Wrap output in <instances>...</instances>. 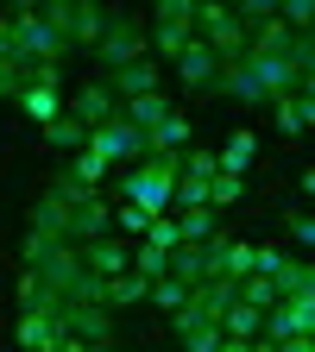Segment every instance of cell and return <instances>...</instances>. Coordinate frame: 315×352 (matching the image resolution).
Here are the masks:
<instances>
[{"label":"cell","mask_w":315,"mask_h":352,"mask_svg":"<svg viewBox=\"0 0 315 352\" xmlns=\"http://www.w3.org/2000/svg\"><path fill=\"white\" fill-rule=\"evenodd\" d=\"M176 183H183V151L176 157H145L120 176V201L145 208V214H176Z\"/></svg>","instance_id":"obj_1"},{"label":"cell","mask_w":315,"mask_h":352,"mask_svg":"<svg viewBox=\"0 0 315 352\" xmlns=\"http://www.w3.org/2000/svg\"><path fill=\"white\" fill-rule=\"evenodd\" d=\"M13 32H19V63H63L70 57V44L57 38V25L44 19V0H19L13 7Z\"/></svg>","instance_id":"obj_2"},{"label":"cell","mask_w":315,"mask_h":352,"mask_svg":"<svg viewBox=\"0 0 315 352\" xmlns=\"http://www.w3.org/2000/svg\"><path fill=\"white\" fill-rule=\"evenodd\" d=\"M44 19L57 25L63 44H101V32H108L114 13H101L95 0H44Z\"/></svg>","instance_id":"obj_3"},{"label":"cell","mask_w":315,"mask_h":352,"mask_svg":"<svg viewBox=\"0 0 315 352\" xmlns=\"http://www.w3.org/2000/svg\"><path fill=\"white\" fill-rule=\"evenodd\" d=\"M88 151H95L108 170H114V164H126V170H132V164H145V132L132 126L126 113H114L108 126H95V132H88Z\"/></svg>","instance_id":"obj_4"},{"label":"cell","mask_w":315,"mask_h":352,"mask_svg":"<svg viewBox=\"0 0 315 352\" xmlns=\"http://www.w3.org/2000/svg\"><path fill=\"white\" fill-rule=\"evenodd\" d=\"M190 38H196V0H158V32H152L158 63H176L190 51Z\"/></svg>","instance_id":"obj_5"},{"label":"cell","mask_w":315,"mask_h":352,"mask_svg":"<svg viewBox=\"0 0 315 352\" xmlns=\"http://www.w3.org/2000/svg\"><path fill=\"white\" fill-rule=\"evenodd\" d=\"M95 51H101L108 76H120L126 63H139V57H145V32H139V19H132V13H114V19H108V32H101V44H95Z\"/></svg>","instance_id":"obj_6"},{"label":"cell","mask_w":315,"mask_h":352,"mask_svg":"<svg viewBox=\"0 0 315 352\" xmlns=\"http://www.w3.org/2000/svg\"><path fill=\"white\" fill-rule=\"evenodd\" d=\"M32 271L44 277V289H57L63 302L76 296V283L88 277V264H82V252L76 245H51V252H44V264H32Z\"/></svg>","instance_id":"obj_7"},{"label":"cell","mask_w":315,"mask_h":352,"mask_svg":"<svg viewBox=\"0 0 315 352\" xmlns=\"http://www.w3.org/2000/svg\"><path fill=\"white\" fill-rule=\"evenodd\" d=\"M63 321L76 340L88 346H114V315H108V302H63Z\"/></svg>","instance_id":"obj_8"},{"label":"cell","mask_w":315,"mask_h":352,"mask_svg":"<svg viewBox=\"0 0 315 352\" xmlns=\"http://www.w3.org/2000/svg\"><path fill=\"white\" fill-rule=\"evenodd\" d=\"M114 233V208L101 201V195H88L82 208H70V245H95V239H108Z\"/></svg>","instance_id":"obj_9"},{"label":"cell","mask_w":315,"mask_h":352,"mask_svg":"<svg viewBox=\"0 0 315 352\" xmlns=\"http://www.w3.org/2000/svg\"><path fill=\"white\" fill-rule=\"evenodd\" d=\"M82 264H88L101 283H108V277H126V271H132V245H126L120 233H108V239H95V245H82Z\"/></svg>","instance_id":"obj_10"},{"label":"cell","mask_w":315,"mask_h":352,"mask_svg":"<svg viewBox=\"0 0 315 352\" xmlns=\"http://www.w3.org/2000/svg\"><path fill=\"white\" fill-rule=\"evenodd\" d=\"M57 333H70V321H63V315H38V308H26L19 327H13V346H19V352H44Z\"/></svg>","instance_id":"obj_11"},{"label":"cell","mask_w":315,"mask_h":352,"mask_svg":"<svg viewBox=\"0 0 315 352\" xmlns=\"http://www.w3.org/2000/svg\"><path fill=\"white\" fill-rule=\"evenodd\" d=\"M176 76H183V88H214L221 82V57L208 51L202 38H190V51L176 57Z\"/></svg>","instance_id":"obj_12"},{"label":"cell","mask_w":315,"mask_h":352,"mask_svg":"<svg viewBox=\"0 0 315 352\" xmlns=\"http://www.w3.org/2000/svg\"><path fill=\"white\" fill-rule=\"evenodd\" d=\"M26 233L63 245V239H70V201H57L51 189H44V195H38V208H32V227H26Z\"/></svg>","instance_id":"obj_13"},{"label":"cell","mask_w":315,"mask_h":352,"mask_svg":"<svg viewBox=\"0 0 315 352\" xmlns=\"http://www.w3.org/2000/svg\"><path fill=\"white\" fill-rule=\"evenodd\" d=\"M70 113H76V120H82L88 132H95V126H108V120L120 113V107H114V88H108V82H88L82 95L70 101Z\"/></svg>","instance_id":"obj_14"},{"label":"cell","mask_w":315,"mask_h":352,"mask_svg":"<svg viewBox=\"0 0 315 352\" xmlns=\"http://www.w3.org/2000/svg\"><path fill=\"white\" fill-rule=\"evenodd\" d=\"M176 151H190V113L170 107V120L158 132H145V157H176Z\"/></svg>","instance_id":"obj_15"},{"label":"cell","mask_w":315,"mask_h":352,"mask_svg":"<svg viewBox=\"0 0 315 352\" xmlns=\"http://www.w3.org/2000/svg\"><path fill=\"white\" fill-rule=\"evenodd\" d=\"M221 95H234V101H252V107H265V88H258V76H252V63L246 57H234V63H221Z\"/></svg>","instance_id":"obj_16"},{"label":"cell","mask_w":315,"mask_h":352,"mask_svg":"<svg viewBox=\"0 0 315 352\" xmlns=\"http://www.w3.org/2000/svg\"><path fill=\"white\" fill-rule=\"evenodd\" d=\"M108 88H114V95H126V101H145V95H158V63H152V57L126 63V69H120Z\"/></svg>","instance_id":"obj_17"},{"label":"cell","mask_w":315,"mask_h":352,"mask_svg":"<svg viewBox=\"0 0 315 352\" xmlns=\"http://www.w3.org/2000/svg\"><path fill=\"white\" fill-rule=\"evenodd\" d=\"M252 57H290L296 51V32L284 25V19H265V25H252V44H246Z\"/></svg>","instance_id":"obj_18"},{"label":"cell","mask_w":315,"mask_h":352,"mask_svg":"<svg viewBox=\"0 0 315 352\" xmlns=\"http://www.w3.org/2000/svg\"><path fill=\"white\" fill-rule=\"evenodd\" d=\"M44 139H51V151H88V126L76 120V113H63V120H51V126H44Z\"/></svg>","instance_id":"obj_19"},{"label":"cell","mask_w":315,"mask_h":352,"mask_svg":"<svg viewBox=\"0 0 315 352\" xmlns=\"http://www.w3.org/2000/svg\"><path fill=\"white\" fill-rule=\"evenodd\" d=\"M221 333H227V340H258V333H265V308H246V302H234L227 315H221Z\"/></svg>","instance_id":"obj_20"},{"label":"cell","mask_w":315,"mask_h":352,"mask_svg":"<svg viewBox=\"0 0 315 352\" xmlns=\"http://www.w3.org/2000/svg\"><path fill=\"white\" fill-rule=\"evenodd\" d=\"M120 113H126L132 126H139V132H158V126L170 120V101H164V88H158V95H145V101H126Z\"/></svg>","instance_id":"obj_21"},{"label":"cell","mask_w":315,"mask_h":352,"mask_svg":"<svg viewBox=\"0 0 315 352\" xmlns=\"http://www.w3.org/2000/svg\"><path fill=\"white\" fill-rule=\"evenodd\" d=\"M176 233H183V245L214 239V233H221V227H214V208H176Z\"/></svg>","instance_id":"obj_22"},{"label":"cell","mask_w":315,"mask_h":352,"mask_svg":"<svg viewBox=\"0 0 315 352\" xmlns=\"http://www.w3.org/2000/svg\"><path fill=\"white\" fill-rule=\"evenodd\" d=\"M252 151H258V132H234V139L227 145H221V170H227V176H246V164H252Z\"/></svg>","instance_id":"obj_23"},{"label":"cell","mask_w":315,"mask_h":352,"mask_svg":"<svg viewBox=\"0 0 315 352\" xmlns=\"http://www.w3.org/2000/svg\"><path fill=\"white\" fill-rule=\"evenodd\" d=\"M19 107H26V113H32L38 126H51V120H63V113H70V107H63V101L51 95V88H32V82H26V95H19Z\"/></svg>","instance_id":"obj_24"},{"label":"cell","mask_w":315,"mask_h":352,"mask_svg":"<svg viewBox=\"0 0 315 352\" xmlns=\"http://www.w3.org/2000/svg\"><path fill=\"white\" fill-rule=\"evenodd\" d=\"M152 296V283L139 277V271H126V277H108V308H132V302H145Z\"/></svg>","instance_id":"obj_25"},{"label":"cell","mask_w":315,"mask_h":352,"mask_svg":"<svg viewBox=\"0 0 315 352\" xmlns=\"http://www.w3.org/2000/svg\"><path fill=\"white\" fill-rule=\"evenodd\" d=\"M290 333H303V327H296V302H278V308H265V333H258V340L284 346Z\"/></svg>","instance_id":"obj_26"},{"label":"cell","mask_w":315,"mask_h":352,"mask_svg":"<svg viewBox=\"0 0 315 352\" xmlns=\"http://www.w3.org/2000/svg\"><path fill=\"white\" fill-rule=\"evenodd\" d=\"M252 271H258V245H252V239H234V245H227V271H221V277L246 283Z\"/></svg>","instance_id":"obj_27"},{"label":"cell","mask_w":315,"mask_h":352,"mask_svg":"<svg viewBox=\"0 0 315 352\" xmlns=\"http://www.w3.org/2000/svg\"><path fill=\"white\" fill-rule=\"evenodd\" d=\"M145 302H152V308H170V315H176V308H190V283H176V277H158Z\"/></svg>","instance_id":"obj_28"},{"label":"cell","mask_w":315,"mask_h":352,"mask_svg":"<svg viewBox=\"0 0 315 352\" xmlns=\"http://www.w3.org/2000/svg\"><path fill=\"white\" fill-rule=\"evenodd\" d=\"M278 113H272V126L284 132V139H303V101L296 95H284V101H272Z\"/></svg>","instance_id":"obj_29"},{"label":"cell","mask_w":315,"mask_h":352,"mask_svg":"<svg viewBox=\"0 0 315 352\" xmlns=\"http://www.w3.org/2000/svg\"><path fill=\"white\" fill-rule=\"evenodd\" d=\"M240 195H246V176H227V170H221L214 183H208V208H234Z\"/></svg>","instance_id":"obj_30"},{"label":"cell","mask_w":315,"mask_h":352,"mask_svg":"<svg viewBox=\"0 0 315 352\" xmlns=\"http://www.w3.org/2000/svg\"><path fill=\"white\" fill-rule=\"evenodd\" d=\"M240 302H246V308H278V283H272V277H246V283H240Z\"/></svg>","instance_id":"obj_31"},{"label":"cell","mask_w":315,"mask_h":352,"mask_svg":"<svg viewBox=\"0 0 315 352\" xmlns=\"http://www.w3.org/2000/svg\"><path fill=\"white\" fill-rule=\"evenodd\" d=\"M70 176H76V183H88V189H101V176H108V164H101L95 151H76V157H70Z\"/></svg>","instance_id":"obj_32"},{"label":"cell","mask_w":315,"mask_h":352,"mask_svg":"<svg viewBox=\"0 0 315 352\" xmlns=\"http://www.w3.org/2000/svg\"><path fill=\"white\" fill-rule=\"evenodd\" d=\"M183 176H196V183H214V176H221V157H214V151H183Z\"/></svg>","instance_id":"obj_33"},{"label":"cell","mask_w":315,"mask_h":352,"mask_svg":"<svg viewBox=\"0 0 315 352\" xmlns=\"http://www.w3.org/2000/svg\"><path fill=\"white\" fill-rule=\"evenodd\" d=\"M114 233H152V214L132 208V201H120V208H114Z\"/></svg>","instance_id":"obj_34"},{"label":"cell","mask_w":315,"mask_h":352,"mask_svg":"<svg viewBox=\"0 0 315 352\" xmlns=\"http://www.w3.org/2000/svg\"><path fill=\"white\" fill-rule=\"evenodd\" d=\"M51 195H57V201H70V208H82L88 195H95V189H88V183H76L70 170H57V183H51Z\"/></svg>","instance_id":"obj_35"},{"label":"cell","mask_w":315,"mask_h":352,"mask_svg":"<svg viewBox=\"0 0 315 352\" xmlns=\"http://www.w3.org/2000/svg\"><path fill=\"white\" fill-rule=\"evenodd\" d=\"M26 76H32L26 63H0V101H19L26 95Z\"/></svg>","instance_id":"obj_36"},{"label":"cell","mask_w":315,"mask_h":352,"mask_svg":"<svg viewBox=\"0 0 315 352\" xmlns=\"http://www.w3.org/2000/svg\"><path fill=\"white\" fill-rule=\"evenodd\" d=\"M176 208H208V183L183 176V183H176Z\"/></svg>","instance_id":"obj_37"},{"label":"cell","mask_w":315,"mask_h":352,"mask_svg":"<svg viewBox=\"0 0 315 352\" xmlns=\"http://www.w3.org/2000/svg\"><path fill=\"white\" fill-rule=\"evenodd\" d=\"M26 82H32V88H51V95H57V88H63V63H32Z\"/></svg>","instance_id":"obj_38"},{"label":"cell","mask_w":315,"mask_h":352,"mask_svg":"<svg viewBox=\"0 0 315 352\" xmlns=\"http://www.w3.org/2000/svg\"><path fill=\"white\" fill-rule=\"evenodd\" d=\"M0 63H19V32H13V13H0Z\"/></svg>","instance_id":"obj_39"},{"label":"cell","mask_w":315,"mask_h":352,"mask_svg":"<svg viewBox=\"0 0 315 352\" xmlns=\"http://www.w3.org/2000/svg\"><path fill=\"white\" fill-rule=\"evenodd\" d=\"M290 239H296V245H309V252H315V214H303V208H296V214H290Z\"/></svg>","instance_id":"obj_40"},{"label":"cell","mask_w":315,"mask_h":352,"mask_svg":"<svg viewBox=\"0 0 315 352\" xmlns=\"http://www.w3.org/2000/svg\"><path fill=\"white\" fill-rule=\"evenodd\" d=\"M221 340H227V333H221V321H214V327H202V333H190V340H183V352H214Z\"/></svg>","instance_id":"obj_41"},{"label":"cell","mask_w":315,"mask_h":352,"mask_svg":"<svg viewBox=\"0 0 315 352\" xmlns=\"http://www.w3.org/2000/svg\"><path fill=\"white\" fill-rule=\"evenodd\" d=\"M296 327L315 340V296H296Z\"/></svg>","instance_id":"obj_42"},{"label":"cell","mask_w":315,"mask_h":352,"mask_svg":"<svg viewBox=\"0 0 315 352\" xmlns=\"http://www.w3.org/2000/svg\"><path fill=\"white\" fill-rule=\"evenodd\" d=\"M44 352H88V340H76V333H57L51 346H44Z\"/></svg>","instance_id":"obj_43"},{"label":"cell","mask_w":315,"mask_h":352,"mask_svg":"<svg viewBox=\"0 0 315 352\" xmlns=\"http://www.w3.org/2000/svg\"><path fill=\"white\" fill-rule=\"evenodd\" d=\"M214 352H252V340H221Z\"/></svg>","instance_id":"obj_44"},{"label":"cell","mask_w":315,"mask_h":352,"mask_svg":"<svg viewBox=\"0 0 315 352\" xmlns=\"http://www.w3.org/2000/svg\"><path fill=\"white\" fill-rule=\"evenodd\" d=\"M303 296H315V264H303Z\"/></svg>","instance_id":"obj_45"},{"label":"cell","mask_w":315,"mask_h":352,"mask_svg":"<svg viewBox=\"0 0 315 352\" xmlns=\"http://www.w3.org/2000/svg\"><path fill=\"white\" fill-rule=\"evenodd\" d=\"M303 195H309V201H315V164H309V170H303Z\"/></svg>","instance_id":"obj_46"},{"label":"cell","mask_w":315,"mask_h":352,"mask_svg":"<svg viewBox=\"0 0 315 352\" xmlns=\"http://www.w3.org/2000/svg\"><path fill=\"white\" fill-rule=\"evenodd\" d=\"M252 352H278V346H272V340H252Z\"/></svg>","instance_id":"obj_47"},{"label":"cell","mask_w":315,"mask_h":352,"mask_svg":"<svg viewBox=\"0 0 315 352\" xmlns=\"http://www.w3.org/2000/svg\"><path fill=\"white\" fill-rule=\"evenodd\" d=\"M88 352H114V346H88Z\"/></svg>","instance_id":"obj_48"}]
</instances>
